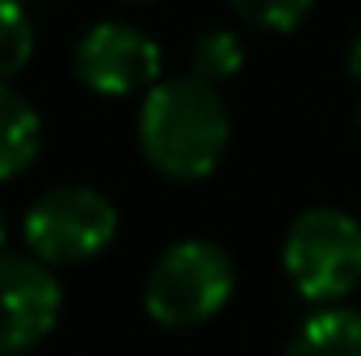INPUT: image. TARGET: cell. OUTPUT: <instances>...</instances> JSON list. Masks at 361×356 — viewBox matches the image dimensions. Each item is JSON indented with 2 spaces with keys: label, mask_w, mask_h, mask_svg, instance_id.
<instances>
[{
  "label": "cell",
  "mask_w": 361,
  "mask_h": 356,
  "mask_svg": "<svg viewBox=\"0 0 361 356\" xmlns=\"http://www.w3.org/2000/svg\"><path fill=\"white\" fill-rule=\"evenodd\" d=\"M311 4H315V0H231V8H235L244 21H252V25H261V30H277V34L298 30L302 17L311 13Z\"/></svg>",
  "instance_id": "11"
},
{
  "label": "cell",
  "mask_w": 361,
  "mask_h": 356,
  "mask_svg": "<svg viewBox=\"0 0 361 356\" xmlns=\"http://www.w3.org/2000/svg\"><path fill=\"white\" fill-rule=\"evenodd\" d=\"M130 4H139V0H130Z\"/></svg>",
  "instance_id": "15"
},
{
  "label": "cell",
  "mask_w": 361,
  "mask_h": 356,
  "mask_svg": "<svg viewBox=\"0 0 361 356\" xmlns=\"http://www.w3.org/2000/svg\"><path fill=\"white\" fill-rule=\"evenodd\" d=\"M240 68H244V46L231 30H210L197 38V46H193V72L197 76L219 84V80L235 76Z\"/></svg>",
  "instance_id": "10"
},
{
  "label": "cell",
  "mask_w": 361,
  "mask_h": 356,
  "mask_svg": "<svg viewBox=\"0 0 361 356\" xmlns=\"http://www.w3.org/2000/svg\"><path fill=\"white\" fill-rule=\"evenodd\" d=\"M231 117L206 76L156 80L139 109V147L156 172L173 180L210 177L227 151Z\"/></svg>",
  "instance_id": "1"
},
{
  "label": "cell",
  "mask_w": 361,
  "mask_h": 356,
  "mask_svg": "<svg viewBox=\"0 0 361 356\" xmlns=\"http://www.w3.org/2000/svg\"><path fill=\"white\" fill-rule=\"evenodd\" d=\"M349 76L361 84V30L353 34V42H349Z\"/></svg>",
  "instance_id": "12"
},
{
  "label": "cell",
  "mask_w": 361,
  "mask_h": 356,
  "mask_svg": "<svg viewBox=\"0 0 361 356\" xmlns=\"http://www.w3.org/2000/svg\"><path fill=\"white\" fill-rule=\"evenodd\" d=\"M34 55V25L21 0H0V80L17 76Z\"/></svg>",
  "instance_id": "9"
},
{
  "label": "cell",
  "mask_w": 361,
  "mask_h": 356,
  "mask_svg": "<svg viewBox=\"0 0 361 356\" xmlns=\"http://www.w3.org/2000/svg\"><path fill=\"white\" fill-rule=\"evenodd\" d=\"M357 130H361V109H357Z\"/></svg>",
  "instance_id": "14"
},
{
  "label": "cell",
  "mask_w": 361,
  "mask_h": 356,
  "mask_svg": "<svg viewBox=\"0 0 361 356\" xmlns=\"http://www.w3.org/2000/svg\"><path fill=\"white\" fill-rule=\"evenodd\" d=\"M290 352L311 356V352H332V356H361V310L328 302L311 319L298 323Z\"/></svg>",
  "instance_id": "8"
},
{
  "label": "cell",
  "mask_w": 361,
  "mask_h": 356,
  "mask_svg": "<svg viewBox=\"0 0 361 356\" xmlns=\"http://www.w3.org/2000/svg\"><path fill=\"white\" fill-rule=\"evenodd\" d=\"M281 265L307 302H341L361 281V222L345 210L315 205L294 218L281 243Z\"/></svg>",
  "instance_id": "2"
},
{
  "label": "cell",
  "mask_w": 361,
  "mask_h": 356,
  "mask_svg": "<svg viewBox=\"0 0 361 356\" xmlns=\"http://www.w3.org/2000/svg\"><path fill=\"white\" fill-rule=\"evenodd\" d=\"M235 289L231 256L210 239H180L147 272V314L160 327H202L214 319Z\"/></svg>",
  "instance_id": "3"
},
{
  "label": "cell",
  "mask_w": 361,
  "mask_h": 356,
  "mask_svg": "<svg viewBox=\"0 0 361 356\" xmlns=\"http://www.w3.org/2000/svg\"><path fill=\"white\" fill-rule=\"evenodd\" d=\"M76 76L97 96H130L147 92L160 80V46L135 25L101 21L76 46Z\"/></svg>",
  "instance_id": "6"
},
{
  "label": "cell",
  "mask_w": 361,
  "mask_h": 356,
  "mask_svg": "<svg viewBox=\"0 0 361 356\" xmlns=\"http://www.w3.org/2000/svg\"><path fill=\"white\" fill-rule=\"evenodd\" d=\"M42 147V117L38 109L0 80V180L21 177Z\"/></svg>",
  "instance_id": "7"
},
{
  "label": "cell",
  "mask_w": 361,
  "mask_h": 356,
  "mask_svg": "<svg viewBox=\"0 0 361 356\" xmlns=\"http://www.w3.org/2000/svg\"><path fill=\"white\" fill-rule=\"evenodd\" d=\"M4 235H8V227H4V210H0V252H4Z\"/></svg>",
  "instance_id": "13"
},
{
  "label": "cell",
  "mask_w": 361,
  "mask_h": 356,
  "mask_svg": "<svg viewBox=\"0 0 361 356\" xmlns=\"http://www.w3.org/2000/svg\"><path fill=\"white\" fill-rule=\"evenodd\" d=\"M63 310V293L42 256L0 252V356L42 344Z\"/></svg>",
  "instance_id": "5"
},
{
  "label": "cell",
  "mask_w": 361,
  "mask_h": 356,
  "mask_svg": "<svg viewBox=\"0 0 361 356\" xmlns=\"http://www.w3.org/2000/svg\"><path fill=\"white\" fill-rule=\"evenodd\" d=\"M114 231H118L114 201L85 184L51 189L25 214V248L47 265H80L101 256Z\"/></svg>",
  "instance_id": "4"
}]
</instances>
